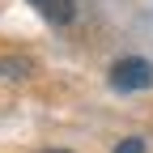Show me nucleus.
I'll list each match as a JSON object with an SVG mask.
<instances>
[{"instance_id": "obj_1", "label": "nucleus", "mask_w": 153, "mask_h": 153, "mask_svg": "<svg viewBox=\"0 0 153 153\" xmlns=\"http://www.w3.org/2000/svg\"><path fill=\"white\" fill-rule=\"evenodd\" d=\"M111 85L119 89V94L149 89V85H153V64H149V60H136V55H132V60H119V64L111 68Z\"/></svg>"}, {"instance_id": "obj_2", "label": "nucleus", "mask_w": 153, "mask_h": 153, "mask_svg": "<svg viewBox=\"0 0 153 153\" xmlns=\"http://www.w3.org/2000/svg\"><path fill=\"white\" fill-rule=\"evenodd\" d=\"M30 4L43 13L47 22H55V26H68V22H72V13H76L72 0H30Z\"/></svg>"}, {"instance_id": "obj_3", "label": "nucleus", "mask_w": 153, "mask_h": 153, "mask_svg": "<svg viewBox=\"0 0 153 153\" xmlns=\"http://www.w3.org/2000/svg\"><path fill=\"white\" fill-rule=\"evenodd\" d=\"M115 153H145V140L128 136V140H119V145H115Z\"/></svg>"}, {"instance_id": "obj_4", "label": "nucleus", "mask_w": 153, "mask_h": 153, "mask_svg": "<svg viewBox=\"0 0 153 153\" xmlns=\"http://www.w3.org/2000/svg\"><path fill=\"white\" fill-rule=\"evenodd\" d=\"M47 153H64V149H47Z\"/></svg>"}]
</instances>
